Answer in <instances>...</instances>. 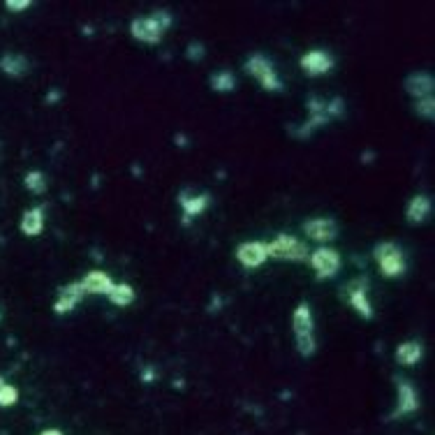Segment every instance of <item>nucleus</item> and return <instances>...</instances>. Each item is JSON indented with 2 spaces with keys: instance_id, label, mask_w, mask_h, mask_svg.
Wrapping results in <instances>:
<instances>
[{
  "instance_id": "17",
  "label": "nucleus",
  "mask_w": 435,
  "mask_h": 435,
  "mask_svg": "<svg viewBox=\"0 0 435 435\" xmlns=\"http://www.w3.org/2000/svg\"><path fill=\"white\" fill-rule=\"evenodd\" d=\"M429 213H431V200L426 195H417V197H412L410 204H408V211H406V216L410 223H424L426 218H429Z\"/></svg>"
},
{
  "instance_id": "2",
  "label": "nucleus",
  "mask_w": 435,
  "mask_h": 435,
  "mask_svg": "<svg viewBox=\"0 0 435 435\" xmlns=\"http://www.w3.org/2000/svg\"><path fill=\"white\" fill-rule=\"evenodd\" d=\"M170 24H172L170 12L158 10L151 14V17L134 19L132 24H130V33H132L134 40H139L144 44H158L160 40H163L165 30L170 28Z\"/></svg>"
},
{
  "instance_id": "21",
  "label": "nucleus",
  "mask_w": 435,
  "mask_h": 435,
  "mask_svg": "<svg viewBox=\"0 0 435 435\" xmlns=\"http://www.w3.org/2000/svg\"><path fill=\"white\" fill-rule=\"evenodd\" d=\"M211 86H213V90H220V93H230V90H234V86H236V79L232 72L223 70V72H216L211 77Z\"/></svg>"
},
{
  "instance_id": "3",
  "label": "nucleus",
  "mask_w": 435,
  "mask_h": 435,
  "mask_svg": "<svg viewBox=\"0 0 435 435\" xmlns=\"http://www.w3.org/2000/svg\"><path fill=\"white\" fill-rule=\"evenodd\" d=\"M271 257L276 259H289V262H301L308 257V246L303 241H299L296 236L289 234H278L271 243H266Z\"/></svg>"
},
{
  "instance_id": "22",
  "label": "nucleus",
  "mask_w": 435,
  "mask_h": 435,
  "mask_svg": "<svg viewBox=\"0 0 435 435\" xmlns=\"http://www.w3.org/2000/svg\"><path fill=\"white\" fill-rule=\"evenodd\" d=\"M24 183H26V188L30 190V193H35V195H42L44 190H47V181H44L42 172H28Z\"/></svg>"
},
{
  "instance_id": "6",
  "label": "nucleus",
  "mask_w": 435,
  "mask_h": 435,
  "mask_svg": "<svg viewBox=\"0 0 435 435\" xmlns=\"http://www.w3.org/2000/svg\"><path fill=\"white\" fill-rule=\"evenodd\" d=\"M310 266L317 278H333L340 271V255L333 248H317L310 253Z\"/></svg>"
},
{
  "instance_id": "28",
  "label": "nucleus",
  "mask_w": 435,
  "mask_h": 435,
  "mask_svg": "<svg viewBox=\"0 0 435 435\" xmlns=\"http://www.w3.org/2000/svg\"><path fill=\"white\" fill-rule=\"evenodd\" d=\"M144 382H153V371H146V373H144Z\"/></svg>"
},
{
  "instance_id": "11",
  "label": "nucleus",
  "mask_w": 435,
  "mask_h": 435,
  "mask_svg": "<svg viewBox=\"0 0 435 435\" xmlns=\"http://www.w3.org/2000/svg\"><path fill=\"white\" fill-rule=\"evenodd\" d=\"M303 230H306V234L312 241H319V243L333 241L336 236H338V225H336L331 218H312L303 225Z\"/></svg>"
},
{
  "instance_id": "4",
  "label": "nucleus",
  "mask_w": 435,
  "mask_h": 435,
  "mask_svg": "<svg viewBox=\"0 0 435 435\" xmlns=\"http://www.w3.org/2000/svg\"><path fill=\"white\" fill-rule=\"evenodd\" d=\"M375 259L382 276L387 278H396L401 273H406V257H403L401 248L396 243H380L375 248Z\"/></svg>"
},
{
  "instance_id": "19",
  "label": "nucleus",
  "mask_w": 435,
  "mask_h": 435,
  "mask_svg": "<svg viewBox=\"0 0 435 435\" xmlns=\"http://www.w3.org/2000/svg\"><path fill=\"white\" fill-rule=\"evenodd\" d=\"M0 70L10 74V77H21V74L28 72V60L24 56H19V53H5L0 58Z\"/></svg>"
},
{
  "instance_id": "14",
  "label": "nucleus",
  "mask_w": 435,
  "mask_h": 435,
  "mask_svg": "<svg viewBox=\"0 0 435 435\" xmlns=\"http://www.w3.org/2000/svg\"><path fill=\"white\" fill-rule=\"evenodd\" d=\"M406 90L412 97H417V100H422L426 95H433V74L431 72L410 74L406 79Z\"/></svg>"
},
{
  "instance_id": "10",
  "label": "nucleus",
  "mask_w": 435,
  "mask_h": 435,
  "mask_svg": "<svg viewBox=\"0 0 435 435\" xmlns=\"http://www.w3.org/2000/svg\"><path fill=\"white\" fill-rule=\"evenodd\" d=\"M396 392H399V406H396L394 415H392L394 419L412 415V412L419 410V396L408 380H399V382H396Z\"/></svg>"
},
{
  "instance_id": "13",
  "label": "nucleus",
  "mask_w": 435,
  "mask_h": 435,
  "mask_svg": "<svg viewBox=\"0 0 435 435\" xmlns=\"http://www.w3.org/2000/svg\"><path fill=\"white\" fill-rule=\"evenodd\" d=\"M79 285L83 289V294H109L113 282L104 271H90L81 278Z\"/></svg>"
},
{
  "instance_id": "23",
  "label": "nucleus",
  "mask_w": 435,
  "mask_h": 435,
  "mask_svg": "<svg viewBox=\"0 0 435 435\" xmlns=\"http://www.w3.org/2000/svg\"><path fill=\"white\" fill-rule=\"evenodd\" d=\"M19 401V389L0 380V408H12Z\"/></svg>"
},
{
  "instance_id": "27",
  "label": "nucleus",
  "mask_w": 435,
  "mask_h": 435,
  "mask_svg": "<svg viewBox=\"0 0 435 435\" xmlns=\"http://www.w3.org/2000/svg\"><path fill=\"white\" fill-rule=\"evenodd\" d=\"M40 435H63V431H58V429H47V431H42Z\"/></svg>"
},
{
  "instance_id": "24",
  "label": "nucleus",
  "mask_w": 435,
  "mask_h": 435,
  "mask_svg": "<svg viewBox=\"0 0 435 435\" xmlns=\"http://www.w3.org/2000/svg\"><path fill=\"white\" fill-rule=\"evenodd\" d=\"M433 106H435V100H433V95H426V97H422V100H417V113L422 118H426V120H433Z\"/></svg>"
},
{
  "instance_id": "9",
  "label": "nucleus",
  "mask_w": 435,
  "mask_h": 435,
  "mask_svg": "<svg viewBox=\"0 0 435 435\" xmlns=\"http://www.w3.org/2000/svg\"><path fill=\"white\" fill-rule=\"evenodd\" d=\"M366 289H368V282H366L364 278L352 280L347 285V299L354 306V310L359 312V315H361L364 319H371L373 317V306H371V301H368V294H366Z\"/></svg>"
},
{
  "instance_id": "16",
  "label": "nucleus",
  "mask_w": 435,
  "mask_h": 435,
  "mask_svg": "<svg viewBox=\"0 0 435 435\" xmlns=\"http://www.w3.org/2000/svg\"><path fill=\"white\" fill-rule=\"evenodd\" d=\"M422 357H424V345L417 340L401 343L399 350H396V361L403 366H415L422 361Z\"/></svg>"
},
{
  "instance_id": "26",
  "label": "nucleus",
  "mask_w": 435,
  "mask_h": 435,
  "mask_svg": "<svg viewBox=\"0 0 435 435\" xmlns=\"http://www.w3.org/2000/svg\"><path fill=\"white\" fill-rule=\"evenodd\" d=\"M204 56V49H202V44H190V49H188V58H202Z\"/></svg>"
},
{
  "instance_id": "15",
  "label": "nucleus",
  "mask_w": 435,
  "mask_h": 435,
  "mask_svg": "<svg viewBox=\"0 0 435 435\" xmlns=\"http://www.w3.org/2000/svg\"><path fill=\"white\" fill-rule=\"evenodd\" d=\"M44 230V209L42 206H35V209H28L21 218V232L26 236H40Z\"/></svg>"
},
{
  "instance_id": "7",
  "label": "nucleus",
  "mask_w": 435,
  "mask_h": 435,
  "mask_svg": "<svg viewBox=\"0 0 435 435\" xmlns=\"http://www.w3.org/2000/svg\"><path fill=\"white\" fill-rule=\"evenodd\" d=\"M269 257V250H266V243L262 241H246L236 248V259L246 266V269H257L262 266Z\"/></svg>"
},
{
  "instance_id": "8",
  "label": "nucleus",
  "mask_w": 435,
  "mask_h": 435,
  "mask_svg": "<svg viewBox=\"0 0 435 435\" xmlns=\"http://www.w3.org/2000/svg\"><path fill=\"white\" fill-rule=\"evenodd\" d=\"M333 67V58L322 49H312L301 56V70L310 74V77H319V74H326Z\"/></svg>"
},
{
  "instance_id": "5",
  "label": "nucleus",
  "mask_w": 435,
  "mask_h": 435,
  "mask_svg": "<svg viewBox=\"0 0 435 435\" xmlns=\"http://www.w3.org/2000/svg\"><path fill=\"white\" fill-rule=\"evenodd\" d=\"M246 70L253 74L259 83H262L264 90H282V83L278 79L276 70H273V65L262 56V53H255V56L248 58Z\"/></svg>"
},
{
  "instance_id": "12",
  "label": "nucleus",
  "mask_w": 435,
  "mask_h": 435,
  "mask_svg": "<svg viewBox=\"0 0 435 435\" xmlns=\"http://www.w3.org/2000/svg\"><path fill=\"white\" fill-rule=\"evenodd\" d=\"M81 296H83V289H81L79 282H72V285L60 287L58 299H56V303H53V310H56L58 315H65V312L74 310V306L81 301Z\"/></svg>"
},
{
  "instance_id": "18",
  "label": "nucleus",
  "mask_w": 435,
  "mask_h": 435,
  "mask_svg": "<svg viewBox=\"0 0 435 435\" xmlns=\"http://www.w3.org/2000/svg\"><path fill=\"white\" fill-rule=\"evenodd\" d=\"M179 202H181V209L183 213H186V220L188 218H195V216H200V213L206 211V206L211 204V197L209 195H181L179 197Z\"/></svg>"
},
{
  "instance_id": "1",
  "label": "nucleus",
  "mask_w": 435,
  "mask_h": 435,
  "mask_svg": "<svg viewBox=\"0 0 435 435\" xmlns=\"http://www.w3.org/2000/svg\"><path fill=\"white\" fill-rule=\"evenodd\" d=\"M292 329L296 336V350L301 357H312L317 350L315 343V322H312V312L308 303H299L292 315Z\"/></svg>"
},
{
  "instance_id": "20",
  "label": "nucleus",
  "mask_w": 435,
  "mask_h": 435,
  "mask_svg": "<svg viewBox=\"0 0 435 435\" xmlns=\"http://www.w3.org/2000/svg\"><path fill=\"white\" fill-rule=\"evenodd\" d=\"M106 299H109L113 306H130V303L134 301V289L127 285V282H120V285H113L109 289V294H106Z\"/></svg>"
},
{
  "instance_id": "25",
  "label": "nucleus",
  "mask_w": 435,
  "mask_h": 435,
  "mask_svg": "<svg viewBox=\"0 0 435 435\" xmlns=\"http://www.w3.org/2000/svg\"><path fill=\"white\" fill-rule=\"evenodd\" d=\"M5 7L10 12H24V10H28V7H30V0H7Z\"/></svg>"
}]
</instances>
